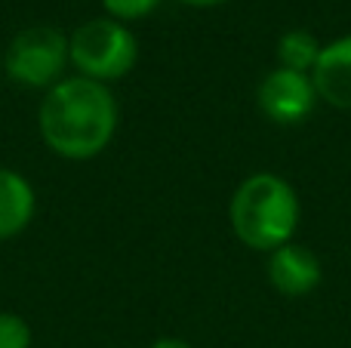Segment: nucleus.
Segmentation results:
<instances>
[{"mask_svg":"<svg viewBox=\"0 0 351 348\" xmlns=\"http://www.w3.org/2000/svg\"><path fill=\"white\" fill-rule=\"evenodd\" d=\"M121 121V108L108 84L80 77H62L43 92L37 108L40 139L56 158L93 160L111 145Z\"/></svg>","mask_w":351,"mask_h":348,"instance_id":"1","label":"nucleus"},{"mask_svg":"<svg viewBox=\"0 0 351 348\" xmlns=\"http://www.w3.org/2000/svg\"><path fill=\"white\" fill-rule=\"evenodd\" d=\"M0 348H31V327L22 314L0 312Z\"/></svg>","mask_w":351,"mask_h":348,"instance_id":"11","label":"nucleus"},{"mask_svg":"<svg viewBox=\"0 0 351 348\" xmlns=\"http://www.w3.org/2000/svg\"><path fill=\"white\" fill-rule=\"evenodd\" d=\"M321 49H324V43L317 40L311 31L293 28V31H287V34H280V40H278V68L311 74L317 65Z\"/></svg>","mask_w":351,"mask_h":348,"instance_id":"9","label":"nucleus"},{"mask_svg":"<svg viewBox=\"0 0 351 348\" xmlns=\"http://www.w3.org/2000/svg\"><path fill=\"white\" fill-rule=\"evenodd\" d=\"M68 34L53 25L22 28L3 49V74L28 90H49L68 77Z\"/></svg>","mask_w":351,"mask_h":348,"instance_id":"4","label":"nucleus"},{"mask_svg":"<svg viewBox=\"0 0 351 348\" xmlns=\"http://www.w3.org/2000/svg\"><path fill=\"white\" fill-rule=\"evenodd\" d=\"M136 59H139L136 34L111 16L90 18L68 34V62L80 77L111 86L133 71Z\"/></svg>","mask_w":351,"mask_h":348,"instance_id":"3","label":"nucleus"},{"mask_svg":"<svg viewBox=\"0 0 351 348\" xmlns=\"http://www.w3.org/2000/svg\"><path fill=\"white\" fill-rule=\"evenodd\" d=\"M182 6H191V10H213V6H222L228 0H179Z\"/></svg>","mask_w":351,"mask_h":348,"instance_id":"13","label":"nucleus"},{"mask_svg":"<svg viewBox=\"0 0 351 348\" xmlns=\"http://www.w3.org/2000/svg\"><path fill=\"white\" fill-rule=\"evenodd\" d=\"M37 213L34 185L19 170L0 164V240H10L31 225Z\"/></svg>","mask_w":351,"mask_h":348,"instance_id":"8","label":"nucleus"},{"mask_svg":"<svg viewBox=\"0 0 351 348\" xmlns=\"http://www.w3.org/2000/svg\"><path fill=\"white\" fill-rule=\"evenodd\" d=\"M164 0H102V10L105 16L117 18V22H139V18L152 16Z\"/></svg>","mask_w":351,"mask_h":348,"instance_id":"10","label":"nucleus"},{"mask_svg":"<svg viewBox=\"0 0 351 348\" xmlns=\"http://www.w3.org/2000/svg\"><path fill=\"white\" fill-rule=\"evenodd\" d=\"M231 232L243 247L271 253L296 240L302 203L299 195L278 173H253L234 188L228 203Z\"/></svg>","mask_w":351,"mask_h":348,"instance_id":"2","label":"nucleus"},{"mask_svg":"<svg viewBox=\"0 0 351 348\" xmlns=\"http://www.w3.org/2000/svg\"><path fill=\"white\" fill-rule=\"evenodd\" d=\"M265 271H268V284L287 299H302V296L315 293L324 281L321 259L308 247L296 244V240L268 253Z\"/></svg>","mask_w":351,"mask_h":348,"instance_id":"6","label":"nucleus"},{"mask_svg":"<svg viewBox=\"0 0 351 348\" xmlns=\"http://www.w3.org/2000/svg\"><path fill=\"white\" fill-rule=\"evenodd\" d=\"M311 80L321 102H327L330 108L351 111V34L324 43Z\"/></svg>","mask_w":351,"mask_h":348,"instance_id":"7","label":"nucleus"},{"mask_svg":"<svg viewBox=\"0 0 351 348\" xmlns=\"http://www.w3.org/2000/svg\"><path fill=\"white\" fill-rule=\"evenodd\" d=\"M148 348H194V345L185 343V339H179V336H160V339H154Z\"/></svg>","mask_w":351,"mask_h":348,"instance_id":"12","label":"nucleus"},{"mask_svg":"<svg viewBox=\"0 0 351 348\" xmlns=\"http://www.w3.org/2000/svg\"><path fill=\"white\" fill-rule=\"evenodd\" d=\"M256 102L259 111L278 127H296L315 111V105L321 102L315 90L311 74L287 71V68H271L262 77L259 90H256Z\"/></svg>","mask_w":351,"mask_h":348,"instance_id":"5","label":"nucleus"}]
</instances>
